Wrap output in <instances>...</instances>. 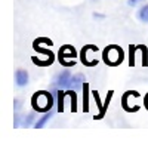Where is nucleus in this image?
<instances>
[{"instance_id": "nucleus-4", "label": "nucleus", "mask_w": 148, "mask_h": 142, "mask_svg": "<svg viewBox=\"0 0 148 142\" xmlns=\"http://www.w3.org/2000/svg\"><path fill=\"white\" fill-rule=\"evenodd\" d=\"M71 79H73V76L70 74V71L64 70L61 74H58V77L53 83V87H56V89H71Z\"/></svg>"}, {"instance_id": "nucleus-5", "label": "nucleus", "mask_w": 148, "mask_h": 142, "mask_svg": "<svg viewBox=\"0 0 148 142\" xmlns=\"http://www.w3.org/2000/svg\"><path fill=\"white\" fill-rule=\"evenodd\" d=\"M90 49H92V44H88V46H84L83 49H82V52H80L82 62H83L86 67H95V65L98 64V59H95V58H92V56L89 55Z\"/></svg>"}, {"instance_id": "nucleus-6", "label": "nucleus", "mask_w": 148, "mask_h": 142, "mask_svg": "<svg viewBox=\"0 0 148 142\" xmlns=\"http://www.w3.org/2000/svg\"><path fill=\"white\" fill-rule=\"evenodd\" d=\"M15 81L18 86H25L28 83V73L25 70H16L15 73Z\"/></svg>"}, {"instance_id": "nucleus-2", "label": "nucleus", "mask_w": 148, "mask_h": 142, "mask_svg": "<svg viewBox=\"0 0 148 142\" xmlns=\"http://www.w3.org/2000/svg\"><path fill=\"white\" fill-rule=\"evenodd\" d=\"M102 59L104 62L110 67H117L121 64L123 61V51L121 47L117 46V44H111V46H107L104 52H102Z\"/></svg>"}, {"instance_id": "nucleus-10", "label": "nucleus", "mask_w": 148, "mask_h": 142, "mask_svg": "<svg viewBox=\"0 0 148 142\" xmlns=\"http://www.w3.org/2000/svg\"><path fill=\"white\" fill-rule=\"evenodd\" d=\"M138 18L142 21V22H148V5L142 6L138 12Z\"/></svg>"}, {"instance_id": "nucleus-8", "label": "nucleus", "mask_w": 148, "mask_h": 142, "mask_svg": "<svg viewBox=\"0 0 148 142\" xmlns=\"http://www.w3.org/2000/svg\"><path fill=\"white\" fill-rule=\"evenodd\" d=\"M51 117H52V111H47L45 115H42L39 120H37V123L34 124V127H36V129H42L49 120H51Z\"/></svg>"}, {"instance_id": "nucleus-1", "label": "nucleus", "mask_w": 148, "mask_h": 142, "mask_svg": "<svg viewBox=\"0 0 148 142\" xmlns=\"http://www.w3.org/2000/svg\"><path fill=\"white\" fill-rule=\"evenodd\" d=\"M53 105V96L52 93L46 90H39L31 96V106L36 113H47L51 111Z\"/></svg>"}, {"instance_id": "nucleus-3", "label": "nucleus", "mask_w": 148, "mask_h": 142, "mask_svg": "<svg viewBox=\"0 0 148 142\" xmlns=\"http://www.w3.org/2000/svg\"><path fill=\"white\" fill-rule=\"evenodd\" d=\"M58 58H59V62L64 67L70 68L76 64V61H74V58H76V49H74L71 44H65L59 49Z\"/></svg>"}, {"instance_id": "nucleus-16", "label": "nucleus", "mask_w": 148, "mask_h": 142, "mask_svg": "<svg viewBox=\"0 0 148 142\" xmlns=\"http://www.w3.org/2000/svg\"><path fill=\"white\" fill-rule=\"evenodd\" d=\"M145 108L148 110V93H147V96H145Z\"/></svg>"}, {"instance_id": "nucleus-9", "label": "nucleus", "mask_w": 148, "mask_h": 142, "mask_svg": "<svg viewBox=\"0 0 148 142\" xmlns=\"http://www.w3.org/2000/svg\"><path fill=\"white\" fill-rule=\"evenodd\" d=\"M33 49L34 51H37V52H39V53H42V55H46V56H49V58H51V59H55V55L52 53V51H47V49H45V47H42L39 43H33Z\"/></svg>"}, {"instance_id": "nucleus-12", "label": "nucleus", "mask_w": 148, "mask_h": 142, "mask_svg": "<svg viewBox=\"0 0 148 142\" xmlns=\"http://www.w3.org/2000/svg\"><path fill=\"white\" fill-rule=\"evenodd\" d=\"M34 118H36V114H34V113L28 114L27 117H24V122H22V126H24V127H28V126H31V123L34 122Z\"/></svg>"}, {"instance_id": "nucleus-13", "label": "nucleus", "mask_w": 148, "mask_h": 142, "mask_svg": "<svg viewBox=\"0 0 148 142\" xmlns=\"http://www.w3.org/2000/svg\"><path fill=\"white\" fill-rule=\"evenodd\" d=\"M14 106H15V110H16V111H19V110H21V106H22V101H21V99H15Z\"/></svg>"}, {"instance_id": "nucleus-14", "label": "nucleus", "mask_w": 148, "mask_h": 142, "mask_svg": "<svg viewBox=\"0 0 148 142\" xmlns=\"http://www.w3.org/2000/svg\"><path fill=\"white\" fill-rule=\"evenodd\" d=\"M21 118H22V117H21L19 114L15 115V122H14V126H15V127H19V124H21Z\"/></svg>"}, {"instance_id": "nucleus-11", "label": "nucleus", "mask_w": 148, "mask_h": 142, "mask_svg": "<svg viewBox=\"0 0 148 142\" xmlns=\"http://www.w3.org/2000/svg\"><path fill=\"white\" fill-rule=\"evenodd\" d=\"M111 96H113V92H110V93H108V96H107V99H105V104L102 105V108H101V113H99V114H96L95 118H102V115L105 114V110H107V105H108L110 101H111Z\"/></svg>"}, {"instance_id": "nucleus-15", "label": "nucleus", "mask_w": 148, "mask_h": 142, "mask_svg": "<svg viewBox=\"0 0 148 142\" xmlns=\"http://www.w3.org/2000/svg\"><path fill=\"white\" fill-rule=\"evenodd\" d=\"M141 2H144V0H127L129 6H136V5H138V3H141Z\"/></svg>"}, {"instance_id": "nucleus-7", "label": "nucleus", "mask_w": 148, "mask_h": 142, "mask_svg": "<svg viewBox=\"0 0 148 142\" xmlns=\"http://www.w3.org/2000/svg\"><path fill=\"white\" fill-rule=\"evenodd\" d=\"M86 83V80H84V77L82 76V74H77V76H74L73 79H71V89H74V90H79L80 87L83 89V85Z\"/></svg>"}]
</instances>
